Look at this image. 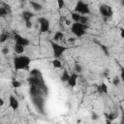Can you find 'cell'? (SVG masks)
I'll return each mask as SVG.
<instances>
[{
    "mask_svg": "<svg viewBox=\"0 0 124 124\" xmlns=\"http://www.w3.org/2000/svg\"><path fill=\"white\" fill-rule=\"evenodd\" d=\"M30 62H31L30 57H28L26 55L16 56L14 58V68L17 71H19V70H28Z\"/></svg>",
    "mask_w": 124,
    "mask_h": 124,
    "instance_id": "1",
    "label": "cell"
},
{
    "mask_svg": "<svg viewBox=\"0 0 124 124\" xmlns=\"http://www.w3.org/2000/svg\"><path fill=\"white\" fill-rule=\"evenodd\" d=\"M86 29H87V25L80 24L79 22H74L71 25V31H72V33L74 35H76L77 37H78V38H80L83 35H85V33H86L85 30Z\"/></svg>",
    "mask_w": 124,
    "mask_h": 124,
    "instance_id": "2",
    "label": "cell"
},
{
    "mask_svg": "<svg viewBox=\"0 0 124 124\" xmlns=\"http://www.w3.org/2000/svg\"><path fill=\"white\" fill-rule=\"evenodd\" d=\"M50 46H51V48H52V51H53V56L56 59H58L68 49L67 46H62V45H59L58 43H55L53 41H50Z\"/></svg>",
    "mask_w": 124,
    "mask_h": 124,
    "instance_id": "3",
    "label": "cell"
},
{
    "mask_svg": "<svg viewBox=\"0 0 124 124\" xmlns=\"http://www.w3.org/2000/svg\"><path fill=\"white\" fill-rule=\"evenodd\" d=\"M75 13L79 14L80 16H85L88 15L90 13V9L87 3L83 2V1H78L76 6H75Z\"/></svg>",
    "mask_w": 124,
    "mask_h": 124,
    "instance_id": "4",
    "label": "cell"
},
{
    "mask_svg": "<svg viewBox=\"0 0 124 124\" xmlns=\"http://www.w3.org/2000/svg\"><path fill=\"white\" fill-rule=\"evenodd\" d=\"M32 103L35 106V108L38 109L39 112H41L42 114L45 113V98L44 96H39V97H33L32 98Z\"/></svg>",
    "mask_w": 124,
    "mask_h": 124,
    "instance_id": "5",
    "label": "cell"
},
{
    "mask_svg": "<svg viewBox=\"0 0 124 124\" xmlns=\"http://www.w3.org/2000/svg\"><path fill=\"white\" fill-rule=\"evenodd\" d=\"M99 11L101 13V15L104 16L105 19H108V17H111L112 15H113V12H112V8L108 5H101L100 8H99Z\"/></svg>",
    "mask_w": 124,
    "mask_h": 124,
    "instance_id": "6",
    "label": "cell"
},
{
    "mask_svg": "<svg viewBox=\"0 0 124 124\" xmlns=\"http://www.w3.org/2000/svg\"><path fill=\"white\" fill-rule=\"evenodd\" d=\"M14 40L16 42V45H18V46H27L30 45V41L25 38V37H22L21 35L17 34V33H15L14 34Z\"/></svg>",
    "mask_w": 124,
    "mask_h": 124,
    "instance_id": "7",
    "label": "cell"
},
{
    "mask_svg": "<svg viewBox=\"0 0 124 124\" xmlns=\"http://www.w3.org/2000/svg\"><path fill=\"white\" fill-rule=\"evenodd\" d=\"M38 21H39V24H40V32L41 33H45V32H47L49 30L50 23H49V20L47 18L39 17Z\"/></svg>",
    "mask_w": 124,
    "mask_h": 124,
    "instance_id": "8",
    "label": "cell"
},
{
    "mask_svg": "<svg viewBox=\"0 0 124 124\" xmlns=\"http://www.w3.org/2000/svg\"><path fill=\"white\" fill-rule=\"evenodd\" d=\"M29 94H30L31 98H33V97H39V96H44L45 95L43 89L41 87H37V86H30Z\"/></svg>",
    "mask_w": 124,
    "mask_h": 124,
    "instance_id": "9",
    "label": "cell"
},
{
    "mask_svg": "<svg viewBox=\"0 0 124 124\" xmlns=\"http://www.w3.org/2000/svg\"><path fill=\"white\" fill-rule=\"evenodd\" d=\"M9 107L14 110H16L18 108V107H19V103H18L17 99L14 95H11L10 98H9Z\"/></svg>",
    "mask_w": 124,
    "mask_h": 124,
    "instance_id": "10",
    "label": "cell"
},
{
    "mask_svg": "<svg viewBox=\"0 0 124 124\" xmlns=\"http://www.w3.org/2000/svg\"><path fill=\"white\" fill-rule=\"evenodd\" d=\"M77 80H78V75L77 74H72V75H70V78H69L67 83H68L69 86L75 87L77 85Z\"/></svg>",
    "mask_w": 124,
    "mask_h": 124,
    "instance_id": "11",
    "label": "cell"
},
{
    "mask_svg": "<svg viewBox=\"0 0 124 124\" xmlns=\"http://www.w3.org/2000/svg\"><path fill=\"white\" fill-rule=\"evenodd\" d=\"M108 85L106 83H102L100 85H97V92L101 93V94H107L108 93Z\"/></svg>",
    "mask_w": 124,
    "mask_h": 124,
    "instance_id": "12",
    "label": "cell"
},
{
    "mask_svg": "<svg viewBox=\"0 0 124 124\" xmlns=\"http://www.w3.org/2000/svg\"><path fill=\"white\" fill-rule=\"evenodd\" d=\"M22 18H23V20L26 22V21H31V18L33 17V16H34V14L33 13H31V12H29V11H24L23 13H22Z\"/></svg>",
    "mask_w": 124,
    "mask_h": 124,
    "instance_id": "13",
    "label": "cell"
},
{
    "mask_svg": "<svg viewBox=\"0 0 124 124\" xmlns=\"http://www.w3.org/2000/svg\"><path fill=\"white\" fill-rule=\"evenodd\" d=\"M63 38H64V34H63V32H61V31H57V32L54 34L52 41L55 42V43H57L58 41H61Z\"/></svg>",
    "mask_w": 124,
    "mask_h": 124,
    "instance_id": "14",
    "label": "cell"
},
{
    "mask_svg": "<svg viewBox=\"0 0 124 124\" xmlns=\"http://www.w3.org/2000/svg\"><path fill=\"white\" fill-rule=\"evenodd\" d=\"M30 76L31 77H36V78H43V75L39 69H32L30 71Z\"/></svg>",
    "mask_w": 124,
    "mask_h": 124,
    "instance_id": "15",
    "label": "cell"
},
{
    "mask_svg": "<svg viewBox=\"0 0 124 124\" xmlns=\"http://www.w3.org/2000/svg\"><path fill=\"white\" fill-rule=\"evenodd\" d=\"M30 5H31V7L33 8V10H35V11H41V10L43 9V6H42L39 2L31 1V2H30Z\"/></svg>",
    "mask_w": 124,
    "mask_h": 124,
    "instance_id": "16",
    "label": "cell"
},
{
    "mask_svg": "<svg viewBox=\"0 0 124 124\" xmlns=\"http://www.w3.org/2000/svg\"><path fill=\"white\" fill-rule=\"evenodd\" d=\"M14 50L16 51V53H17V54H21V53H23V52H24L25 47H24V46H22L15 45V46H14Z\"/></svg>",
    "mask_w": 124,
    "mask_h": 124,
    "instance_id": "17",
    "label": "cell"
},
{
    "mask_svg": "<svg viewBox=\"0 0 124 124\" xmlns=\"http://www.w3.org/2000/svg\"><path fill=\"white\" fill-rule=\"evenodd\" d=\"M69 78H70V75H69V73L65 70V71L62 73L61 77H60V80H61V81H63V82H67V81H68V79H69Z\"/></svg>",
    "mask_w": 124,
    "mask_h": 124,
    "instance_id": "18",
    "label": "cell"
},
{
    "mask_svg": "<svg viewBox=\"0 0 124 124\" xmlns=\"http://www.w3.org/2000/svg\"><path fill=\"white\" fill-rule=\"evenodd\" d=\"M51 63H52V66H53L54 68H57V69H60V68H62V62H61L59 59H56V58H54V59L51 61Z\"/></svg>",
    "mask_w": 124,
    "mask_h": 124,
    "instance_id": "19",
    "label": "cell"
},
{
    "mask_svg": "<svg viewBox=\"0 0 124 124\" xmlns=\"http://www.w3.org/2000/svg\"><path fill=\"white\" fill-rule=\"evenodd\" d=\"M10 37V34L8 32H2L0 34V43H4L6 42Z\"/></svg>",
    "mask_w": 124,
    "mask_h": 124,
    "instance_id": "20",
    "label": "cell"
},
{
    "mask_svg": "<svg viewBox=\"0 0 124 124\" xmlns=\"http://www.w3.org/2000/svg\"><path fill=\"white\" fill-rule=\"evenodd\" d=\"M71 17H72V19H73L75 22H78V21H79V18H80V15L78 14V13L73 12V13L71 14Z\"/></svg>",
    "mask_w": 124,
    "mask_h": 124,
    "instance_id": "21",
    "label": "cell"
},
{
    "mask_svg": "<svg viewBox=\"0 0 124 124\" xmlns=\"http://www.w3.org/2000/svg\"><path fill=\"white\" fill-rule=\"evenodd\" d=\"M80 24H83V25H86V23L88 22V16H80V18H79V21H78Z\"/></svg>",
    "mask_w": 124,
    "mask_h": 124,
    "instance_id": "22",
    "label": "cell"
},
{
    "mask_svg": "<svg viewBox=\"0 0 124 124\" xmlns=\"http://www.w3.org/2000/svg\"><path fill=\"white\" fill-rule=\"evenodd\" d=\"M106 117H107V120L112 121V120H114L117 116H116V113H108V114H106Z\"/></svg>",
    "mask_w": 124,
    "mask_h": 124,
    "instance_id": "23",
    "label": "cell"
},
{
    "mask_svg": "<svg viewBox=\"0 0 124 124\" xmlns=\"http://www.w3.org/2000/svg\"><path fill=\"white\" fill-rule=\"evenodd\" d=\"M2 7L8 12V14H10V13L12 12V10H11V6H10L9 4H7V3H2Z\"/></svg>",
    "mask_w": 124,
    "mask_h": 124,
    "instance_id": "24",
    "label": "cell"
},
{
    "mask_svg": "<svg viewBox=\"0 0 124 124\" xmlns=\"http://www.w3.org/2000/svg\"><path fill=\"white\" fill-rule=\"evenodd\" d=\"M12 85H13V87H15V88H18V87H20L21 83H20L18 80H16V79H14V80L12 81Z\"/></svg>",
    "mask_w": 124,
    "mask_h": 124,
    "instance_id": "25",
    "label": "cell"
},
{
    "mask_svg": "<svg viewBox=\"0 0 124 124\" xmlns=\"http://www.w3.org/2000/svg\"><path fill=\"white\" fill-rule=\"evenodd\" d=\"M119 83H120V78H119L118 77L113 78V79H112V84H113L114 86H117V85H119Z\"/></svg>",
    "mask_w": 124,
    "mask_h": 124,
    "instance_id": "26",
    "label": "cell"
},
{
    "mask_svg": "<svg viewBox=\"0 0 124 124\" xmlns=\"http://www.w3.org/2000/svg\"><path fill=\"white\" fill-rule=\"evenodd\" d=\"M75 71H76L77 73H80V72L82 71V67H81L78 63H76V64H75Z\"/></svg>",
    "mask_w": 124,
    "mask_h": 124,
    "instance_id": "27",
    "label": "cell"
},
{
    "mask_svg": "<svg viewBox=\"0 0 124 124\" xmlns=\"http://www.w3.org/2000/svg\"><path fill=\"white\" fill-rule=\"evenodd\" d=\"M7 15H8V12H7L3 7L0 6V16H7Z\"/></svg>",
    "mask_w": 124,
    "mask_h": 124,
    "instance_id": "28",
    "label": "cell"
},
{
    "mask_svg": "<svg viewBox=\"0 0 124 124\" xmlns=\"http://www.w3.org/2000/svg\"><path fill=\"white\" fill-rule=\"evenodd\" d=\"M1 51H2V54L6 55V54H8V53H9V51H10V50H9V47L5 46V47H3V48H2V50H1Z\"/></svg>",
    "mask_w": 124,
    "mask_h": 124,
    "instance_id": "29",
    "label": "cell"
},
{
    "mask_svg": "<svg viewBox=\"0 0 124 124\" xmlns=\"http://www.w3.org/2000/svg\"><path fill=\"white\" fill-rule=\"evenodd\" d=\"M57 4H58V8H63L64 7V5H65V2L63 1V0H58V2H57Z\"/></svg>",
    "mask_w": 124,
    "mask_h": 124,
    "instance_id": "30",
    "label": "cell"
},
{
    "mask_svg": "<svg viewBox=\"0 0 124 124\" xmlns=\"http://www.w3.org/2000/svg\"><path fill=\"white\" fill-rule=\"evenodd\" d=\"M98 118H99L98 114L95 113V112H92V114H91V119H92V120H97Z\"/></svg>",
    "mask_w": 124,
    "mask_h": 124,
    "instance_id": "31",
    "label": "cell"
},
{
    "mask_svg": "<svg viewBox=\"0 0 124 124\" xmlns=\"http://www.w3.org/2000/svg\"><path fill=\"white\" fill-rule=\"evenodd\" d=\"M25 26H26L27 28H31V27H32V22H31V21H26V22H25Z\"/></svg>",
    "mask_w": 124,
    "mask_h": 124,
    "instance_id": "32",
    "label": "cell"
},
{
    "mask_svg": "<svg viewBox=\"0 0 124 124\" xmlns=\"http://www.w3.org/2000/svg\"><path fill=\"white\" fill-rule=\"evenodd\" d=\"M65 24H66V25H70V26H71V25H72V21H71L70 19H65Z\"/></svg>",
    "mask_w": 124,
    "mask_h": 124,
    "instance_id": "33",
    "label": "cell"
},
{
    "mask_svg": "<svg viewBox=\"0 0 124 124\" xmlns=\"http://www.w3.org/2000/svg\"><path fill=\"white\" fill-rule=\"evenodd\" d=\"M108 74H109V73H108V69H106V70H105V72H104L105 77H108Z\"/></svg>",
    "mask_w": 124,
    "mask_h": 124,
    "instance_id": "34",
    "label": "cell"
},
{
    "mask_svg": "<svg viewBox=\"0 0 124 124\" xmlns=\"http://www.w3.org/2000/svg\"><path fill=\"white\" fill-rule=\"evenodd\" d=\"M3 105H4V100H3V99L0 97V107H2Z\"/></svg>",
    "mask_w": 124,
    "mask_h": 124,
    "instance_id": "35",
    "label": "cell"
},
{
    "mask_svg": "<svg viewBox=\"0 0 124 124\" xmlns=\"http://www.w3.org/2000/svg\"><path fill=\"white\" fill-rule=\"evenodd\" d=\"M75 41H76L75 38H70V39H69V42H71V43H74Z\"/></svg>",
    "mask_w": 124,
    "mask_h": 124,
    "instance_id": "36",
    "label": "cell"
},
{
    "mask_svg": "<svg viewBox=\"0 0 124 124\" xmlns=\"http://www.w3.org/2000/svg\"><path fill=\"white\" fill-rule=\"evenodd\" d=\"M106 124H112V123H111V121H109V120H106Z\"/></svg>",
    "mask_w": 124,
    "mask_h": 124,
    "instance_id": "37",
    "label": "cell"
}]
</instances>
